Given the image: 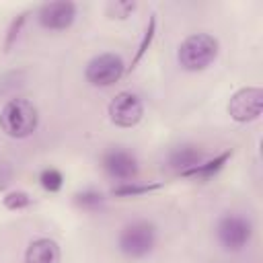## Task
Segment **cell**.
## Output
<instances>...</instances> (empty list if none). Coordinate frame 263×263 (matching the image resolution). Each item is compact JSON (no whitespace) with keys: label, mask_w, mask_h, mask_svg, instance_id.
<instances>
[{"label":"cell","mask_w":263,"mask_h":263,"mask_svg":"<svg viewBox=\"0 0 263 263\" xmlns=\"http://www.w3.org/2000/svg\"><path fill=\"white\" fill-rule=\"evenodd\" d=\"M158 242V228L150 220H132L121 226L117 234V251L129 259H146Z\"/></svg>","instance_id":"obj_2"},{"label":"cell","mask_w":263,"mask_h":263,"mask_svg":"<svg viewBox=\"0 0 263 263\" xmlns=\"http://www.w3.org/2000/svg\"><path fill=\"white\" fill-rule=\"evenodd\" d=\"M138 8V4L136 2H109L107 4V14L111 16V18H127L134 10Z\"/></svg>","instance_id":"obj_18"},{"label":"cell","mask_w":263,"mask_h":263,"mask_svg":"<svg viewBox=\"0 0 263 263\" xmlns=\"http://www.w3.org/2000/svg\"><path fill=\"white\" fill-rule=\"evenodd\" d=\"M39 109L27 97H14L0 109V129L12 140H25L37 132Z\"/></svg>","instance_id":"obj_1"},{"label":"cell","mask_w":263,"mask_h":263,"mask_svg":"<svg viewBox=\"0 0 263 263\" xmlns=\"http://www.w3.org/2000/svg\"><path fill=\"white\" fill-rule=\"evenodd\" d=\"M263 111V90L259 86L238 88L228 101V115L238 123H249L261 117Z\"/></svg>","instance_id":"obj_8"},{"label":"cell","mask_w":263,"mask_h":263,"mask_svg":"<svg viewBox=\"0 0 263 263\" xmlns=\"http://www.w3.org/2000/svg\"><path fill=\"white\" fill-rule=\"evenodd\" d=\"M62 251L60 245L49 236L33 238L25 251V263H60Z\"/></svg>","instance_id":"obj_10"},{"label":"cell","mask_w":263,"mask_h":263,"mask_svg":"<svg viewBox=\"0 0 263 263\" xmlns=\"http://www.w3.org/2000/svg\"><path fill=\"white\" fill-rule=\"evenodd\" d=\"M25 18H27V12H21V14H16V18L10 23V27H8V35H6V41H4V49H6V51L10 49V45H12L14 39L18 37V31H21Z\"/></svg>","instance_id":"obj_19"},{"label":"cell","mask_w":263,"mask_h":263,"mask_svg":"<svg viewBox=\"0 0 263 263\" xmlns=\"http://www.w3.org/2000/svg\"><path fill=\"white\" fill-rule=\"evenodd\" d=\"M76 12H78V6L74 2L60 0V2L41 4L37 8L35 16H37L39 27L45 31H66L74 25Z\"/></svg>","instance_id":"obj_9"},{"label":"cell","mask_w":263,"mask_h":263,"mask_svg":"<svg viewBox=\"0 0 263 263\" xmlns=\"http://www.w3.org/2000/svg\"><path fill=\"white\" fill-rule=\"evenodd\" d=\"M107 115L117 127H136L144 117L142 97L134 90H119L107 105Z\"/></svg>","instance_id":"obj_6"},{"label":"cell","mask_w":263,"mask_h":263,"mask_svg":"<svg viewBox=\"0 0 263 263\" xmlns=\"http://www.w3.org/2000/svg\"><path fill=\"white\" fill-rule=\"evenodd\" d=\"M74 203L80 208V210H86V212H97L103 208L105 203V195L97 189H82L74 195Z\"/></svg>","instance_id":"obj_14"},{"label":"cell","mask_w":263,"mask_h":263,"mask_svg":"<svg viewBox=\"0 0 263 263\" xmlns=\"http://www.w3.org/2000/svg\"><path fill=\"white\" fill-rule=\"evenodd\" d=\"M220 51V41L210 33H191L187 35L179 49L177 62L185 72H201L210 68Z\"/></svg>","instance_id":"obj_3"},{"label":"cell","mask_w":263,"mask_h":263,"mask_svg":"<svg viewBox=\"0 0 263 263\" xmlns=\"http://www.w3.org/2000/svg\"><path fill=\"white\" fill-rule=\"evenodd\" d=\"M31 203H33V197H31L27 191H8V193L2 197V205H4L6 210H12V212L25 210V208H29Z\"/></svg>","instance_id":"obj_17"},{"label":"cell","mask_w":263,"mask_h":263,"mask_svg":"<svg viewBox=\"0 0 263 263\" xmlns=\"http://www.w3.org/2000/svg\"><path fill=\"white\" fill-rule=\"evenodd\" d=\"M39 185H41L45 191H49V193H58V191L64 187V175H62L58 168H53V166L43 168V171L39 173Z\"/></svg>","instance_id":"obj_16"},{"label":"cell","mask_w":263,"mask_h":263,"mask_svg":"<svg viewBox=\"0 0 263 263\" xmlns=\"http://www.w3.org/2000/svg\"><path fill=\"white\" fill-rule=\"evenodd\" d=\"M154 33H156V14H150L148 27H146V31H144V37H142V41L138 43V49H136V55H134V60H132V66H129V70H134V68L140 64V60L144 58V53L148 51V47H150V43H152V39H154Z\"/></svg>","instance_id":"obj_15"},{"label":"cell","mask_w":263,"mask_h":263,"mask_svg":"<svg viewBox=\"0 0 263 263\" xmlns=\"http://www.w3.org/2000/svg\"><path fill=\"white\" fill-rule=\"evenodd\" d=\"M253 222L240 212H226L216 222V240L226 253H240L253 238Z\"/></svg>","instance_id":"obj_4"},{"label":"cell","mask_w":263,"mask_h":263,"mask_svg":"<svg viewBox=\"0 0 263 263\" xmlns=\"http://www.w3.org/2000/svg\"><path fill=\"white\" fill-rule=\"evenodd\" d=\"M203 160V152L199 146H193V144H183L175 150L168 152V168H173L175 173H183L195 164H199Z\"/></svg>","instance_id":"obj_12"},{"label":"cell","mask_w":263,"mask_h":263,"mask_svg":"<svg viewBox=\"0 0 263 263\" xmlns=\"http://www.w3.org/2000/svg\"><path fill=\"white\" fill-rule=\"evenodd\" d=\"M101 166L107 177L119 183H129L138 175V158L132 150L123 146H111L101 154Z\"/></svg>","instance_id":"obj_7"},{"label":"cell","mask_w":263,"mask_h":263,"mask_svg":"<svg viewBox=\"0 0 263 263\" xmlns=\"http://www.w3.org/2000/svg\"><path fill=\"white\" fill-rule=\"evenodd\" d=\"M125 72H127V68H125L123 58L119 53H113V51L97 53L84 66V78H86V82L90 86H97V88L113 86L115 82L121 80V76Z\"/></svg>","instance_id":"obj_5"},{"label":"cell","mask_w":263,"mask_h":263,"mask_svg":"<svg viewBox=\"0 0 263 263\" xmlns=\"http://www.w3.org/2000/svg\"><path fill=\"white\" fill-rule=\"evenodd\" d=\"M162 183H136V181H129V183H119L111 189V195L115 197H140V195H146L150 191H156L160 189Z\"/></svg>","instance_id":"obj_13"},{"label":"cell","mask_w":263,"mask_h":263,"mask_svg":"<svg viewBox=\"0 0 263 263\" xmlns=\"http://www.w3.org/2000/svg\"><path fill=\"white\" fill-rule=\"evenodd\" d=\"M230 156H232V150L228 148V150H224V152L216 154L214 158H203L199 164H195V166H191V168L183 171V173H181V177H185V179L205 181V179L214 177L216 173H220V171L224 168V164L230 160Z\"/></svg>","instance_id":"obj_11"}]
</instances>
